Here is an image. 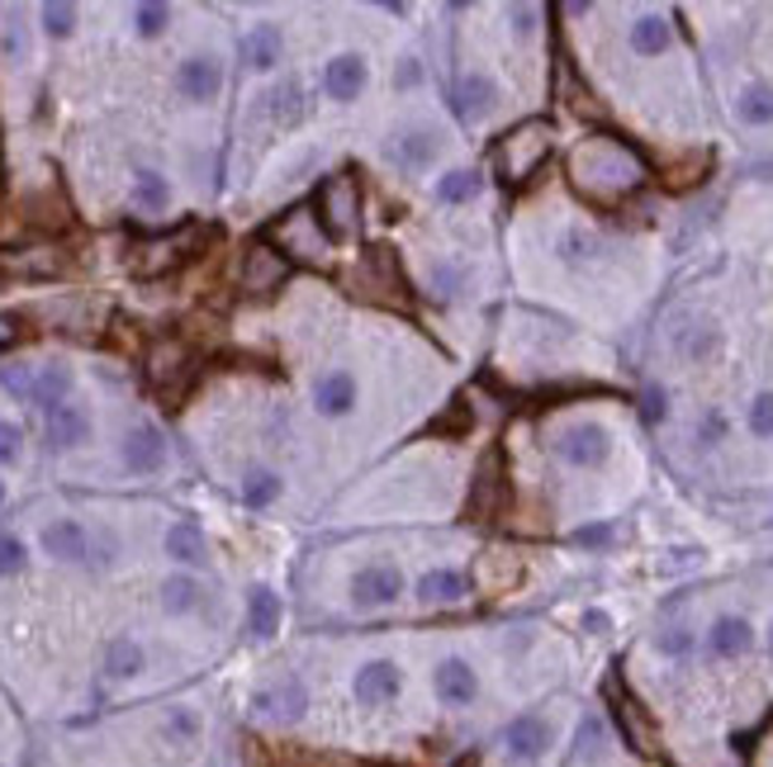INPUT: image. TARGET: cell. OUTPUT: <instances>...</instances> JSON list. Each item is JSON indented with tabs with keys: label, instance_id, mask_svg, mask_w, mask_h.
I'll return each instance as SVG.
<instances>
[{
	"label": "cell",
	"instance_id": "8",
	"mask_svg": "<svg viewBox=\"0 0 773 767\" xmlns=\"http://www.w3.org/2000/svg\"><path fill=\"white\" fill-rule=\"evenodd\" d=\"M608 451H612V436H608V426H598V422H575L556 436V455L575 469H598L608 460Z\"/></svg>",
	"mask_w": 773,
	"mask_h": 767
},
{
	"label": "cell",
	"instance_id": "61",
	"mask_svg": "<svg viewBox=\"0 0 773 767\" xmlns=\"http://www.w3.org/2000/svg\"><path fill=\"white\" fill-rule=\"evenodd\" d=\"M6 342H10V327H6V323H0V346H6Z\"/></svg>",
	"mask_w": 773,
	"mask_h": 767
},
{
	"label": "cell",
	"instance_id": "32",
	"mask_svg": "<svg viewBox=\"0 0 773 767\" xmlns=\"http://www.w3.org/2000/svg\"><path fill=\"white\" fill-rule=\"evenodd\" d=\"M247 630L257 639H271L280 630V597L271 593V587H251L247 597Z\"/></svg>",
	"mask_w": 773,
	"mask_h": 767
},
{
	"label": "cell",
	"instance_id": "11",
	"mask_svg": "<svg viewBox=\"0 0 773 767\" xmlns=\"http://www.w3.org/2000/svg\"><path fill=\"white\" fill-rule=\"evenodd\" d=\"M404 597V573L394 564H366L352 579V602L366 606V612H380V606H394Z\"/></svg>",
	"mask_w": 773,
	"mask_h": 767
},
{
	"label": "cell",
	"instance_id": "1",
	"mask_svg": "<svg viewBox=\"0 0 773 767\" xmlns=\"http://www.w3.org/2000/svg\"><path fill=\"white\" fill-rule=\"evenodd\" d=\"M570 175H575L579 195H589L598 204H618L626 190H636L645 181V162L618 138H589L575 152Z\"/></svg>",
	"mask_w": 773,
	"mask_h": 767
},
{
	"label": "cell",
	"instance_id": "26",
	"mask_svg": "<svg viewBox=\"0 0 773 767\" xmlns=\"http://www.w3.org/2000/svg\"><path fill=\"white\" fill-rule=\"evenodd\" d=\"M465 597H470V583L455 569H428L418 579V602H428V606H455Z\"/></svg>",
	"mask_w": 773,
	"mask_h": 767
},
{
	"label": "cell",
	"instance_id": "4",
	"mask_svg": "<svg viewBox=\"0 0 773 767\" xmlns=\"http://www.w3.org/2000/svg\"><path fill=\"white\" fill-rule=\"evenodd\" d=\"M352 290L371 303H385V309H408L414 290H408V276L399 266L394 247H371L352 270Z\"/></svg>",
	"mask_w": 773,
	"mask_h": 767
},
{
	"label": "cell",
	"instance_id": "31",
	"mask_svg": "<svg viewBox=\"0 0 773 767\" xmlns=\"http://www.w3.org/2000/svg\"><path fill=\"white\" fill-rule=\"evenodd\" d=\"M167 554L176 559V564H204V559H210V540H204L195 521H176L167 531Z\"/></svg>",
	"mask_w": 773,
	"mask_h": 767
},
{
	"label": "cell",
	"instance_id": "45",
	"mask_svg": "<svg viewBox=\"0 0 773 767\" xmlns=\"http://www.w3.org/2000/svg\"><path fill=\"white\" fill-rule=\"evenodd\" d=\"M24 573V540L20 536H0V579Z\"/></svg>",
	"mask_w": 773,
	"mask_h": 767
},
{
	"label": "cell",
	"instance_id": "51",
	"mask_svg": "<svg viewBox=\"0 0 773 767\" xmlns=\"http://www.w3.org/2000/svg\"><path fill=\"white\" fill-rule=\"evenodd\" d=\"M688 649H693V630H684V626H669L665 635H659V653H669V659H684Z\"/></svg>",
	"mask_w": 773,
	"mask_h": 767
},
{
	"label": "cell",
	"instance_id": "25",
	"mask_svg": "<svg viewBox=\"0 0 773 767\" xmlns=\"http://www.w3.org/2000/svg\"><path fill=\"white\" fill-rule=\"evenodd\" d=\"M280 53H286V39H280L276 24H251L243 34V62L251 72H271L280 62Z\"/></svg>",
	"mask_w": 773,
	"mask_h": 767
},
{
	"label": "cell",
	"instance_id": "37",
	"mask_svg": "<svg viewBox=\"0 0 773 767\" xmlns=\"http://www.w3.org/2000/svg\"><path fill=\"white\" fill-rule=\"evenodd\" d=\"M484 190V181H480V171H447L437 181V199L441 204H470Z\"/></svg>",
	"mask_w": 773,
	"mask_h": 767
},
{
	"label": "cell",
	"instance_id": "41",
	"mask_svg": "<svg viewBox=\"0 0 773 767\" xmlns=\"http://www.w3.org/2000/svg\"><path fill=\"white\" fill-rule=\"evenodd\" d=\"M167 24H171V6H157V0H143V6H133V29H138L143 39H157Z\"/></svg>",
	"mask_w": 773,
	"mask_h": 767
},
{
	"label": "cell",
	"instance_id": "2",
	"mask_svg": "<svg viewBox=\"0 0 773 767\" xmlns=\"http://www.w3.org/2000/svg\"><path fill=\"white\" fill-rule=\"evenodd\" d=\"M200 247H204V228L200 223H181V228H171V233L138 237L129 247V270L138 280H162L171 270H181Z\"/></svg>",
	"mask_w": 773,
	"mask_h": 767
},
{
	"label": "cell",
	"instance_id": "16",
	"mask_svg": "<svg viewBox=\"0 0 773 767\" xmlns=\"http://www.w3.org/2000/svg\"><path fill=\"white\" fill-rule=\"evenodd\" d=\"M437 152H441V133L428 123H418V128H408V133H399L389 142V156H394V166H404V171H422V166H432L437 162Z\"/></svg>",
	"mask_w": 773,
	"mask_h": 767
},
{
	"label": "cell",
	"instance_id": "22",
	"mask_svg": "<svg viewBox=\"0 0 773 767\" xmlns=\"http://www.w3.org/2000/svg\"><path fill=\"white\" fill-rule=\"evenodd\" d=\"M437 696H441V706H470V701L480 696L475 668H470L465 659H447L437 668Z\"/></svg>",
	"mask_w": 773,
	"mask_h": 767
},
{
	"label": "cell",
	"instance_id": "19",
	"mask_svg": "<svg viewBox=\"0 0 773 767\" xmlns=\"http://www.w3.org/2000/svg\"><path fill=\"white\" fill-rule=\"evenodd\" d=\"M494 95H498L494 76H489V72H465L461 82H455V90H451V105H455V115H461V119H480V115L494 109Z\"/></svg>",
	"mask_w": 773,
	"mask_h": 767
},
{
	"label": "cell",
	"instance_id": "5",
	"mask_svg": "<svg viewBox=\"0 0 773 767\" xmlns=\"http://www.w3.org/2000/svg\"><path fill=\"white\" fill-rule=\"evenodd\" d=\"M195 370H200V360H195V350L185 346L181 337H162V342H152V346H148V356H143V375H148L152 389L167 398V403L185 398V389L195 384Z\"/></svg>",
	"mask_w": 773,
	"mask_h": 767
},
{
	"label": "cell",
	"instance_id": "42",
	"mask_svg": "<svg viewBox=\"0 0 773 767\" xmlns=\"http://www.w3.org/2000/svg\"><path fill=\"white\" fill-rule=\"evenodd\" d=\"M43 29H49V39H67L76 29V6H67V0H49V6H43Z\"/></svg>",
	"mask_w": 773,
	"mask_h": 767
},
{
	"label": "cell",
	"instance_id": "40",
	"mask_svg": "<svg viewBox=\"0 0 773 767\" xmlns=\"http://www.w3.org/2000/svg\"><path fill=\"white\" fill-rule=\"evenodd\" d=\"M276 498H280V474H271V469L251 474L247 484H243V503L247 507H271Z\"/></svg>",
	"mask_w": 773,
	"mask_h": 767
},
{
	"label": "cell",
	"instance_id": "63",
	"mask_svg": "<svg viewBox=\"0 0 773 767\" xmlns=\"http://www.w3.org/2000/svg\"><path fill=\"white\" fill-rule=\"evenodd\" d=\"M769 649H773V626H769Z\"/></svg>",
	"mask_w": 773,
	"mask_h": 767
},
{
	"label": "cell",
	"instance_id": "50",
	"mask_svg": "<svg viewBox=\"0 0 773 767\" xmlns=\"http://www.w3.org/2000/svg\"><path fill=\"white\" fill-rule=\"evenodd\" d=\"M750 431L754 436H773V393H760L750 403Z\"/></svg>",
	"mask_w": 773,
	"mask_h": 767
},
{
	"label": "cell",
	"instance_id": "17",
	"mask_svg": "<svg viewBox=\"0 0 773 767\" xmlns=\"http://www.w3.org/2000/svg\"><path fill=\"white\" fill-rule=\"evenodd\" d=\"M124 465H129L133 474H157L167 465V441L157 426H133L129 436H124Z\"/></svg>",
	"mask_w": 773,
	"mask_h": 767
},
{
	"label": "cell",
	"instance_id": "39",
	"mask_svg": "<svg viewBox=\"0 0 773 767\" xmlns=\"http://www.w3.org/2000/svg\"><path fill=\"white\" fill-rule=\"evenodd\" d=\"M133 199L143 204V209H167V199H171L167 175H157V171H138V181H133Z\"/></svg>",
	"mask_w": 773,
	"mask_h": 767
},
{
	"label": "cell",
	"instance_id": "13",
	"mask_svg": "<svg viewBox=\"0 0 773 767\" xmlns=\"http://www.w3.org/2000/svg\"><path fill=\"white\" fill-rule=\"evenodd\" d=\"M271 233L286 237L290 251L304 256V261H323V256H328V233L319 228V214H309V209H294L290 218H280Z\"/></svg>",
	"mask_w": 773,
	"mask_h": 767
},
{
	"label": "cell",
	"instance_id": "12",
	"mask_svg": "<svg viewBox=\"0 0 773 767\" xmlns=\"http://www.w3.org/2000/svg\"><path fill=\"white\" fill-rule=\"evenodd\" d=\"M352 687H356L361 706H389V701L399 696V687H404V673H399V663H389V659H371V663L356 668Z\"/></svg>",
	"mask_w": 773,
	"mask_h": 767
},
{
	"label": "cell",
	"instance_id": "9",
	"mask_svg": "<svg viewBox=\"0 0 773 767\" xmlns=\"http://www.w3.org/2000/svg\"><path fill=\"white\" fill-rule=\"evenodd\" d=\"M251 711L261 715V721H276V725H294L299 715L309 711V692L299 678H280L271 687H261L257 696H251Z\"/></svg>",
	"mask_w": 773,
	"mask_h": 767
},
{
	"label": "cell",
	"instance_id": "35",
	"mask_svg": "<svg viewBox=\"0 0 773 767\" xmlns=\"http://www.w3.org/2000/svg\"><path fill=\"white\" fill-rule=\"evenodd\" d=\"M736 115H740V123H750V128L773 123V86H764V82L745 86V90H740V100H736Z\"/></svg>",
	"mask_w": 773,
	"mask_h": 767
},
{
	"label": "cell",
	"instance_id": "7",
	"mask_svg": "<svg viewBox=\"0 0 773 767\" xmlns=\"http://www.w3.org/2000/svg\"><path fill=\"white\" fill-rule=\"evenodd\" d=\"M286 280H290V256H286V251H276L271 242L243 247V261H238V284H243V294L266 299V294H276Z\"/></svg>",
	"mask_w": 773,
	"mask_h": 767
},
{
	"label": "cell",
	"instance_id": "27",
	"mask_svg": "<svg viewBox=\"0 0 773 767\" xmlns=\"http://www.w3.org/2000/svg\"><path fill=\"white\" fill-rule=\"evenodd\" d=\"M754 645V626L745 616H721L712 630H707V649L717 653V659H740Z\"/></svg>",
	"mask_w": 773,
	"mask_h": 767
},
{
	"label": "cell",
	"instance_id": "20",
	"mask_svg": "<svg viewBox=\"0 0 773 767\" xmlns=\"http://www.w3.org/2000/svg\"><path fill=\"white\" fill-rule=\"evenodd\" d=\"M218 86H224V67L214 57H185L176 72V90L185 100H214Z\"/></svg>",
	"mask_w": 773,
	"mask_h": 767
},
{
	"label": "cell",
	"instance_id": "54",
	"mask_svg": "<svg viewBox=\"0 0 773 767\" xmlns=\"http://www.w3.org/2000/svg\"><path fill=\"white\" fill-rule=\"evenodd\" d=\"M726 436V418H721V412L712 408V412H707V418H702V426H698V441L702 445H717Z\"/></svg>",
	"mask_w": 773,
	"mask_h": 767
},
{
	"label": "cell",
	"instance_id": "23",
	"mask_svg": "<svg viewBox=\"0 0 773 767\" xmlns=\"http://www.w3.org/2000/svg\"><path fill=\"white\" fill-rule=\"evenodd\" d=\"M82 441H90L86 408H76V403L49 408V445H53V451H72V445H82Z\"/></svg>",
	"mask_w": 773,
	"mask_h": 767
},
{
	"label": "cell",
	"instance_id": "56",
	"mask_svg": "<svg viewBox=\"0 0 773 767\" xmlns=\"http://www.w3.org/2000/svg\"><path fill=\"white\" fill-rule=\"evenodd\" d=\"M641 412H645V422H665V389H645Z\"/></svg>",
	"mask_w": 773,
	"mask_h": 767
},
{
	"label": "cell",
	"instance_id": "62",
	"mask_svg": "<svg viewBox=\"0 0 773 767\" xmlns=\"http://www.w3.org/2000/svg\"><path fill=\"white\" fill-rule=\"evenodd\" d=\"M0 503H6V484H0Z\"/></svg>",
	"mask_w": 773,
	"mask_h": 767
},
{
	"label": "cell",
	"instance_id": "57",
	"mask_svg": "<svg viewBox=\"0 0 773 767\" xmlns=\"http://www.w3.org/2000/svg\"><path fill=\"white\" fill-rule=\"evenodd\" d=\"M536 20H541V10H536V6H513V29H517V34H536Z\"/></svg>",
	"mask_w": 773,
	"mask_h": 767
},
{
	"label": "cell",
	"instance_id": "60",
	"mask_svg": "<svg viewBox=\"0 0 773 767\" xmlns=\"http://www.w3.org/2000/svg\"><path fill=\"white\" fill-rule=\"evenodd\" d=\"M583 626H589V630H608V616L603 612H589V616H583Z\"/></svg>",
	"mask_w": 773,
	"mask_h": 767
},
{
	"label": "cell",
	"instance_id": "53",
	"mask_svg": "<svg viewBox=\"0 0 773 767\" xmlns=\"http://www.w3.org/2000/svg\"><path fill=\"white\" fill-rule=\"evenodd\" d=\"M678 346H684L693 360H702V356H712V346H717V332L698 327V332H693V337H678Z\"/></svg>",
	"mask_w": 773,
	"mask_h": 767
},
{
	"label": "cell",
	"instance_id": "6",
	"mask_svg": "<svg viewBox=\"0 0 773 767\" xmlns=\"http://www.w3.org/2000/svg\"><path fill=\"white\" fill-rule=\"evenodd\" d=\"M361 223V185L352 171H337L319 185V228L333 237V242H346Z\"/></svg>",
	"mask_w": 773,
	"mask_h": 767
},
{
	"label": "cell",
	"instance_id": "46",
	"mask_svg": "<svg viewBox=\"0 0 773 767\" xmlns=\"http://www.w3.org/2000/svg\"><path fill=\"white\" fill-rule=\"evenodd\" d=\"M461 284H465V270L461 266H437L432 270V294L437 299H455V294H461Z\"/></svg>",
	"mask_w": 773,
	"mask_h": 767
},
{
	"label": "cell",
	"instance_id": "29",
	"mask_svg": "<svg viewBox=\"0 0 773 767\" xmlns=\"http://www.w3.org/2000/svg\"><path fill=\"white\" fill-rule=\"evenodd\" d=\"M608 696H612V706H618V721H622V730H626V739L641 748V754H655V730H651V721H645V711L631 701L618 682L608 687Z\"/></svg>",
	"mask_w": 773,
	"mask_h": 767
},
{
	"label": "cell",
	"instance_id": "30",
	"mask_svg": "<svg viewBox=\"0 0 773 767\" xmlns=\"http://www.w3.org/2000/svg\"><path fill=\"white\" fill-rule=\"evenodd\" d=\"M669 43H674V29L665 14H641V20L631 24V53L659 57V53H669Z\"/></svg>",
	"mask_w": 773,
	"mask_h": 767
},
{
	"label": "cell",
	"instance_id": "58",
	"mask_svg": "<svg viewBox=\"0 0 773 767\" xmlns=\"http://www.w3.org/2000/svg\"><path fill=\"white\" fill-rule=\"evenodd\" d=\"M579 545H608L612 540V526H583V531H575Z\"/></svg>",
	"mask_w": 773,
	"mask_h": 767
},
{
	"label": "cell",
	"instance_id": "33",
	"mask_svg": "<svg viewBox=\"0 0 773 767\" xmlns=\"http://www.w3.org/2000/svg\"><path fill=\"white\" fill-rule=\"evenodd\" d=\"M105 673L115 678V682H129L143 673V645L129 635H119V639H109V649H105Z\"/></svg>",
	"mask_w": 773,
	"mask_h": 767
},
{
	"label": "cell",
	"instance_id": "3",
	"mask_svg": "<svg viewBox=\"0 0 773 767\" xmlns=\"http://www.w3.org/2000/svg\"><path fill=\"white\" fill-rule=\"evenodd\" d=\"M550 148H556V128H550L546 119H527V123H517V128H508V133L498 138L494 166L503 171V181L523 185V181H532V175L546 166Z\"/></svg>",
	"mask_w": 773,
	"mask_h": 767
},
{
	"label": "cell",
	"instance_id": "38",
	"mask_svg": "<svg viewBox=\"0 0 773 767\" xmlns=\"http://www.w3.org/2000/svg\"><path fill=\"white\" fill-rule=\"evenodd\" d=\"M195 602H200V587H195V579H185V573H176V579H167V583H162V606H167L171 616L195 612Z\"/></svg>",
	"mask_w": 773,
	"mask_h": 767
},
{
	"label": "cell",
	"instance_id": "15",
	"mask_svg": "<svg viewBox=\"0 0 773 767\" xmlns=\"http://www.w3.org/2000/svg\"><path fill=\"white\" fill-rule=\"evenodd\" d=\"M546 748H550V725L541 715H517V721H508V730H503V754L517 763H536Z\"/></svg>",
	"mask_w": 773,
	"mask_h": 767
},
{
	"label": "cell",
	"instance_id": "34",
	"mask_svg": "<svg viewBox=\"0 0 773 767\" xmlns=\"http://www.w3.org/2000/svg\"><path fill=\"white\" fill-rule=\"evenodd\" d=\"M517 573H523V564L503 550H489L484 559H475V579H480V587H489V593H503L508 583H517Z\"/></svg>",
	"mask_w": 773,
	"mask_h": 767
},
{
	"label": "cell",
	"instance_id": "59",
	"mask_svg": "<svg viewBox=\"0 0 773 767\" xmlns=\"http://www.w3.org/2000/svg\"><path fill=\"white\" fill-rule=\"evenodd\" d=\"M394 82H399V86H418V82H422V67H418L414 57H408V62H399V72H394Z\"/></svg>",
	"mask_w": 773,
	"mask_h": 767
},
{
	"label": "cell",
	"instance_id": "10",
	"mask_svg": "<svg viewBox=\"0 0 773 767\" xmlns=\"http://www.w3.org/2000/svg\"><path fill=\"white\" fill-rule=\"evenodd\" d=\"M0 270H6V276H20V280H53L67 270V251L53 242L14 247V251H0Z\"/></svg>",
	"mask_w": 773,
	"mask_h": 767
},
{
	"label": "cell",
	"instance_id": "49",
	"mask_svg": "<svg viewBox=\"0 0 773 767\" xmlns=\"http://www.w3.org/2000/svg\"><path fill=\"white\" fill-rule=\"evenodd\" d=\"M24 455V431L14 422H0V465H14Z\"/></svg>",
	"mask_w": 773,
	"mask_h": 767
},
{
	"label": "cell",
	"instance_id": "21",
	"mask_svg": "<svg viewBox=\"0 0 773 767\" xmlns=\"http://www.w3.org/2000/svg\"><path fill=\"white\" fill-rule=\"evenodd\" d=\"M366 57H356V53H342L333 57L323 67V90L333 95V100H356L361 90H366Z\"/></svg>",
	"mask_w": 773,
	"mask_h": 767
},
{
	"label": "cell",
	"instance_id": "47",
	"mask_svg": "<svg viewBox=\"0 0 773 767\" xmlns=\"http://www.w3.org/2000/svg\"><path fill=\"white\" fill-rule=\"evenodd\" d=\"M0 384H6V389H10L14 398H34L39 375H29L24 365H6V370H0Z\"/></svg>",
	"mask_w": 773,
	"mask_h": 767
},
{
	"label": "cell",
	"instance_id": "55",
	"mask_svg": "<svg viewBox=\"0 0 773 767\" xmlns=\"http://www.w3.org/2000/svg\"><path fill=\"white\" fill-rule=\"evenodd\" d=\"M290 767H352V763H346V758H323V754L299 748V754H290Z\"/></svg>",
	"mask_w": 773,
	"mask_h": 767
},
{
	"label": "cell",
	"instance_id": "14",
	"mask_svg": "<svg viewBox=\"0 0 773 767\" xmlns=\"http://www.w3.org/2000/svg\"><path fill=\"white\" fill-rule=\"evenodd\" d=\"M498 507H503V465L489 451L475 469V484H470V521H494Z\"/></svg>",
	"mask_w": 773,
	"mask_h": 767
},
{
	"label": "cell",
	"instance_id": "28",
	"mask_svg": "<svg viewBox=\"0 0 773 767\" xmlns=\"http://www.w3.org/2000/svg\"><path fill=\"white\" fill-rule=\"evenodd\" d=\"M707 171H712V152H684L659 171V185L674 190V195H684V190H698L707 181Z\"/></svg>",
	"mask_w": 773,
	"mask_h": 767
},
{
	"label": "cell",
	"instance_id": "44",
	"mask_svg": "<svg viewBox=\"0 0 773 767\" xmlns=\"http://www.w3.org/2000/svg\"><path fill=\"white\" fill-rule=\"evenodd\" d=\"M603 721H598V715H583V725H579V758L589 763V758H598L603 754Z\"/></svg>",
	"mask_w": 773,
	"mask_h": 767
},
{
	"label": "cell",
	"instance_id": "43",
	"mask_svg": "<svg viewBox=\"0 0 773 767\" xmlns=\"http://www.w3.org/2000/svg\"><path fill=\"white\" fill-rule=\"evenodd\" d=\"M560 256H565V261H593V256H598V242H593V237L589 233H579V228H570V233H560Z\"/></svg>",
	"mask_w": 773,
	"mask_h": 767
},
{
	"label": "cell",
	"instance_id": "36",
	"mask_svg": "<svg viewBox=\"0 0 773 767\" xmlns=\"http://www.w3.org/2000/svg\"><path fill=\"white\" fill-rule=\"evenodd\" d=\"M67 393H72V370H67V365H43L39 384H34V403L57 408V403H67Z\"/></svg>",
	"mask_w": 773,
	"mask_h": 767
},
{
	"label": "cell",
	"instance_id": "24",
	"mask_svg": "<svg viewBox=\"0 0 773 767\" xmlns=\"http://www.w3.org/2000/svg\"><path fill=\"white\" fill-rule=\"evenodd\" d=\"M313 408L323 412V418H346V412L356 408V379L346 370H333L313 384Z\"/></svg>",
	"mask_w": 773,
	"mask_h": 767
},
{
	"label": "cell",
	"instance_id": "18",
	"mask_svg": "<svg viewBox=\"0 0 773 767\" xmlns=\"http://www.w3.org/2000/svg\"><path fill=\"white\" fill-rule=\"evenodd\" d=\"M43 550H49L53 559H62V564H86L90 559V536H86V526L82 521H53V526H43Z\"/></svg>",
	"mask_w": 773,
	"mask_h": 767
},
{
	"label": "cell",
	"instance_id": "52",
	"mask_svg": "<svg viewBox=\"0 0 773 767\" xmlns=\"http://www.w3.org/2000/svg\"><path fill=\"white\" fill-rule=\"evenodd\" d=\"M271 109H276V119H299V86L294 82H286V86H276V95H271Z\"/></svg>",
	"mask_w": 773,
	"mask_h": 767
},
{
	"label": "cell",
	"instance_id": "48",
	"mask_svg": "<svg viewBox=\"0 0 773 767\" xmlns=\"http://www.w3.org/2000/svg\"><path fill=\"white\" fill-rule=\"evenodd\" d=\"M195 734H200V721H195V711H185V706H176V711H171L167 715V739H195Z\"/></svg>",
	"mask_w": 773,
	"mask_h": 767
}]
</instances>
